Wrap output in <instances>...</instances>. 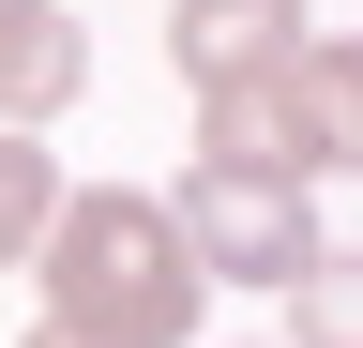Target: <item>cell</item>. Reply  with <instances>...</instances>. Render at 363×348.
<instances>
[{"mask_svg": "<svg viewBox=\"0 0 363 348\" xmlns=\"http://www.w3.org/2000/svg\"><path fill=\"white\" fill-rule=\"evenodd\" d=\"M76 91H91V30L61 16V0H0V121L45 137Z\"/></svg>", "mask_w": 363, "mask_h": 348, "instance_id": "277c9868", "label": "cell"}, {"mask_svg": "<svg viewBox=\"0 0 363 348\" xmlns=\"http://www.w3.org/2000/svg\"><path fill=\"white\" fill-rule=\"evenodd\" d=\"M45 212H61V152L0 121V273H30V242H45Z\"/></svg>", "mask_w": 363, "mask_h": 348, "instance_id": "8992f818", "label": "cell"}, {"mask_svg": "<svg viewBox=\"0 0 363 348\" xmlns=\"http://www.w3.org/2000/svg\"><path fill=\"white\" fill-rule=\"evenodd\" d=\"M30 288H45L30 348H197V318H212L167 197H136V182H61V212L30 242Z\"/></svg>", "mask_w": 363, "mask_h": 348, "instance_id": "6da1fadb", "label": "cell"}, {"mask_svg": "<svg viewBox=\"0 0 363 348\" xmlns=\"http://www.w3.org/2000/svg\"><path fill=\"white\" fill-rule=\"evenodd\" d=\"M288 318H303V348H363V257L318 242L303 273H288Z\"/></svg>", "mask_w": 363, "mask_h": 348, "instance_id": "52a82bcc", "label": "cell"}, {"mask_svg": "<svg viewBox=\"0 0 363 348\" xmlns=\"http://www.w3.org/2000/svg\"><path fill=\"white\" fill-rule=\"evenodd\" d=\"M303 30H318L303 0H182V16H167V46H182V76H197V91H227V76H272Z\"/></svg>", "mask_w": 363, "mask_h": 348, "instance_id": "5b68a950", "label": "cell"}, {"mask_svg": "<svg viewBox=\"0 0 363 348\" xmlns=\"http://www.w3.org/2000/svg\"><path fill=\"white\" fill-rule=\"evenodd\" d=\"M197 167H257V182H333V167H363V46L348 30H303L272 76L197 91Z\"/></svg>", "mask_w": 363, "mask_h": 348, "instance_id": "7a4b0ae2", "label": "cell"}, {"mask_svg": "<svg viewBox=\"0 0 363 348\" xmlns=\"http://www.w3.org/2000/svg\"><path fill=\"white\" fill-rule=\"evenodd\" d=\"M167 228H182V257H197V288H288L318 257V197L303 182H257V167H182Z\"/></svg>", "mask_w": 363, "mask_h": 348, "instance_id": "3957f363", "label": "cell"}]
</instances>
